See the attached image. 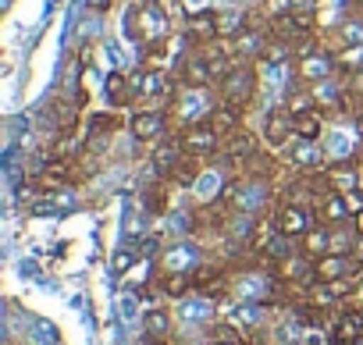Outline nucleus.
Wrapping results in <instances>:
<instances>
[{
  "instance_id": "f257e3e1",
  "label": "nucleus",
  "mask_w": 363,
  "mask_h": 345,
  "mask_svg": "<svg viewBox=\"0 0 363 345\" xmlns=\"http://www.w3.org/2000/svg\"><path fill=\"white\" fill-rule=\"evenodd\" d=\"M221 103V96H211V86H182L174 100L167 103V114L182 121V128L200 125L211 118V111Z\"/></svg>"
},
{
  "instance_id": "f03ea898",
  "label": "nucleus",
  "mask_w": 363,
  "mask_h": 345,
  "mask_svg": "<svg viewBox=\"0 0 363 345\" xmlns=\"http://www.w3.org/2000/svg\"><path fill=\"white\" fill-rule=\"evenodd\" d=\"M257 89H260L257 64H253V61H239V64L228 72V79L218 86V96H221L225 103H232V107H239V111L246 114V111H250V103L257 100Z\"/></svg>"
},
{
  "instance_id": "7ed1b4c3",
  "label": "nucleus",
  "mask_w": 363,
  "mask_h": 345,
  "mask_svg": "<svg viewBox=\"0 0 363 345\" xmlns=\"http://www.w3.org/2000/svg\"><path fill=\"white\" fill-rule=\"evenodd\" d=\"M274 232H281V235H289V239H306L320 221H317V214L306 207V203H296V200H281L278 207H274Z\"/></svg>"
},
{
  "instance_id": "20e7f679",
  "label": "nucleus",
  "mask_w": 363,
  "mask_h": 345,
  "mask_svg": "<svg viewBox=\"0 0 363 345\" xmlns=\"http://www.w3.org/2000/svg\"><path fill=\"white\" fill-rule=\"evenodd\" d=\"M299 64H296V72H299V79L306 82V86H317V82H328V79H335L338 75V54L335 50H328L324 43L320 47H313L310 54H303V57H296Z\"/></svg>"
},
{
  "instance_id": "39448f33",
  "label": "nucleus",
  "mask_w": 363,
  "mask_h": 345,
  "mask_svg": "<svg viewBox=\"0 0 363 345\" xmlns=\"http://www.w3.org/2000/svg\"><path fill=\"white\" fill-rule=\"evenodd\" d=\"M178 139H182V149H186L189 157H200V160L218 157V153H221V146H225V139L218 135V128H214L211 121H200V125L182 128V132H178Z\"/></svg>"
},
{
  "instance_id": "423d86ee",
  "label": "nucleus",
  "mask_w": 363,
  "mask_h": 345,
  "mask_svg": "<svg viewBox=\"0 0 363 345\" xmlns=\"http://www.w3.org/2000/svg\"><path fill=\"white\" fill-rule=\"evenodd\" d=\"M167 118H171V114L160 111V107L132 111V118H128V132H132L135 142H160L164 132H167Z\"/></svg>"
},
{
  "instance_id": "0eeeda50",
  "label": "nucleus",
  "mask_w": 363,
  "mask_h": 345,
  "mask_svg": "<svg viewBox=\"0 0 363 345\" xmlns=\"http://www.w3.org/2000/svg\"><path fill=\"white\" fill-rule=\"evenodd\" d=\"M356 341H363V310L359 306H345L331 320L328 345H356Z\"/></svg>"
},
{
  "instance_id": "6e6552de",
  "label": "nucleus",
  "mask_w": 363,
  "mask_h": 345,
  "mask_svg": "<svg viewBox=\"0 0 363 345\" xmlns=\"http://www.w3.org/2000/svg\"><path fill=\"white\" fill-rule=\"evenodd\" d=\"M285 157H289V164L296 171H324L331 164L328 149L320 142H310V139H292L289 149H285Z\"/></svg>"
},
{
  "instance_id": "1a4fd4ad",
  "label": "nucleus",
  "mask_w": 363,
  "mask_h": 345,
  "mask_svg": "<svg viewBox=\"0 0 363 345\" xmlns=\"http://www.w3.org/2000/svg\"><path fill=\"white\" fill-rule=\"evenodd\" d=\"M352 271H359V264L349 253H328V256H317L313 260V281H324V285H338Z\"/></svg>"
},
{
  "instance_id": "9d476101",
  "label": "nucleus",
  "mask_w": 363,
  "mask_h": 345,
  "mask_svg": "<svg viewBox=\"0 0 363 345\" xmlns=\"http://www.w3.org/2000/svg\"><path fill=\"white\" fill-rule=\"evenodd\" d=\"M292 139H296V132H292V114H289V107H285V103H281V107H271L267 118H264V142L274 146V149H289Z\"/></svg>"
},
{
  "instance_id": "9b49d317",
  "label": "nucleus",
  "mask_w": 363,
  "mask_h": 345,
  "mask_svg": "<svg viewBox=\"0 0 363 345\" xmlns=\"http://www.w3.org/2000/svg\"><path fill=\"white\" fill-rule=\"evenodd\" d=\"M221 153L228 157L232 167H250V160L260 153V142H257V135H253L250 128H239V132H232V135L225 139Z\"/></svg>"
},
{
  "instance_id": "f8f14e48",
  "label": "nucleus",
  "mask_w": 363,
  "mask_h": 345,
  "mask_svg": "<svg viewBox=\"0 0 363 345\" xmlns=\"http://www.w3.org/2000/svg\"><path fill=\"white\" fill-rule=\"evenodd\" d=\"M182 157H186V149H182V139L171 135V139H160L150 153V164L157 171V179H171L174 175V167L182 164Z\"/></svg>"
},
{
  "instance_id": "ddd939ff",
  "label": "nucleus",
  "mask_w": 363,
  "mask_h": 345,
  "mask_svg": "<svg viewBox=\"0 0 363 345\" xmlns=\"http://www.w3.org/2000/svg\"><path fill=\"white\" fill-rule=\"evenodd\" d=\"M292 132L296 139H310V142H320L324 132H328V114L320 107H310L303 114H292Z\"/></svg>"
},
{
  "instance_id": "4468645a",
  "label": "nucleus",
  "mask_w": 363,
  "mask_h": 345,
  "mask_svg": "<svg viewBox=\"0 0 363 345\" xmlns=\"http://www.w3.org/2000/svg\"><path fill=\"white\" fill-rule=\"evenodd\" d=\"M313 214H317V221L320 225H342L345 217H352L349 214V207H345V196L342 193H328V196H320L317 203H313Z\"/></svg>"
},
{
  "instance_id": "2eb2a0df",
  "label": "nucleus",
  "mask_w": 363,
  "mask_h": 345,
  "mask_svg": "<svg viewBox=\"0 0 363 345\" xmlns=\"http://www.w3.org/2000/svg\"><path fill=\"white\" fill-rule=\"evenodd\" d=\"M324 179H328V189L331 193H352V189H359V175H356V167H352V160H345V164H328L324 167Z\"/></svg>"
},
{
  "instance_id": "dca6fc26",
  "label": "nucleus",
  "mask_w": 363,
  "mask_h": 345,
  "mask_svg": "<svg viewBox=\"0 0 363 345\" xmlns=\"http://www.w3.org/2000/svg\"><path fill=\"white\" fill-rule=\"evenodd\" d=\"M207 121L218 128V135H221V139H228L232 132H239V128H242V111L221 100V103L211 111V118H207Z\"/></svg>"
},
{
  "instance_id": "f3484780",
  "label": "nucleus",
  "mask_w": 363,
  "mask_h": 345,
  "mask_svg": "<svg viewBox=\"0 0 363 345\" xmlns=\"http://www.w3.org/2000/svg\"><path fill=\"white\" fill-rule=\"evenodd\" d=\"M299 242H303V253H306V256H313V260H317V256H328V253H331V225H317V228H313L306 239H299Z\"/></svg>"
},
{
  "instance_id": "a211bd4d",
  "label": "nucleus",
  "mask_w": 363,
  "mask_h": 345,
  "mask_svg": "<svg viewBox=\"0 0 363 345\" xmlns=\"http://www.w3.org/2000/svg\"><path fill=\"white\" fill-rule=\"evenodd\" d=\"M143 334H146L150 341H164V338L171 334V317H167L164 310H146V313H143Z\"/></svg>"
},
{
  "instance_id": "6ab92c4d",
  "label": "nucleus",
  "mask_w": 363,
  "mask_h": 345,
  "mask_svg": "<svg viewBox=\"0 0 363 345\" xmlns=\"http://www.w3.org/2000/svg\"><path fill=\"white\" fill-rule=\"evenodd\" d=\"M135 89H132V82L125 79V75H111L107 79V100L114 103V107H128V103H135Z\"/></svg>"
},
{
  "instance_id": "aec40b11",
  "label": "nucleus",
  "mask_w": 363,
  "mask_h": 345,
  "mask_svg": "<svg viewBox=\"0 0 363 345\" xmlns=\"http://www.w3.org/2000/svg\"><path fill=\"white\" fill-rule=\"evenodd\" d=\"M335 54H338V75H345V79L363 75V43L359 47H342Z\"/></svg>"
},
{
  "instance_id": "412c9836",
  "label": "nucleus",
  "mask_w": 363,
  "mask_h": 345,
  "mask_svg": "<svg viewBox=\"0 0 363 345\" xmlns=\"http://www.w3.org/2000/svg\"><path fill=\"white\" fill-rule=\"evenodd\" d=\"M196 171H200V157H182V164L174 167V175H171V182H178V186H193L196 182Z\"/></svg>"
},
{
  "instance_id": "4be33fe9",
  "label": "nucleus",
  "mask_w": 363,
  "mask_h": 345,
  "mask_svg": "<svg viewBox=\"0 0 363 345\" xmlns=\"http://www.w3.org/2000/svg\"><path fill=\"white\" fill-rule=\"evenodd\" d=\"M292 8H296V0H260V15L271 18V22L292 15Z\"/></svg>"
},
{
  "instance_id": "5701e85b",
  "label": "nucleus",
  "mask_w": 363,
  "mask_h": 345,
  "mask_svg": "<svg viewBox=\"0 0 363 345\" xmlns=\"http://www.w3.org/2000/svg\"><path fill=\"white\" fill-rule=\"evenodd\" d=\"M121 128V118L118 114H93L89 118V132L93 135H107V132H118Z\"/></svg>"
},
{
  "instance_id": "b1692460",
  "label": "nucleus",
  "mask_w": 363,
  "mask_h": 345,
  "mask_svg": "<svg viewBox=\"0 0 363 345\" xmlns=\"http://www.w3.org/2000/svg\"><path fill=\"white\" fill-rule=\"evenodd\" d=\"M214 338H218V345H246L242 334H239V327H232V324H218L214 327Z\"/></svg>"
},
{
  "instance_id": "393cba45",
  "label": "nucleus",
  "mask_w": 363,
  "mask_h": 345,
  "mask_svg": "<svg viewBox=\"0 0 363 345\" xmlns=\"http://www.w3.org/2000/svg\"><path fill=\"white\" fill-rule=\"evenodd\" d=\"M345 207H349V214L356 217V214L363 210V189H352V193H345Z\"/></svg>"
},
{
  "instance_id": "a878e982",
  "label": "nucleus",
  "mask_w": 363,
  "mask_h": 345,
  "mask_svg": "<svg viewBox=\"0 0 363 345\" xmlns=\"http://www.w3.org/2000/svg\"><path fill=\"white\" fill-rule=\"evenodd\" d=\"M86 8H89V11H96V15H104V11H111V8H114V0H86Z\"/></svg>"
},
{
  "instance_id": "bb28decb",
  "label": "nucleus",
  "mask_w": 363,
  "mask_h": 345,
  "mask_svg": "<svg viewBox=\"0 0 363 345\" xmlns=\"http://www.w3.org/2000/svg\"><path fill=\"white\" fill-rule=\"evenodd\" d=\"M349 256H352V260L363 267V235H356V239H352V249H349Z\"/></svg>"
},
{
  "instance_id": "cd10ccee",
  "label": "nucleus",
  "mask_w": 363,
  "mask_h": 345,
  "mask_svg": "<svg viewBox=\"0 0 363 345\" xmlns=\"http://www.w3.org/2000/svg\"><path fill=\"white\" fill-rule=\"evenodd\" d=\"M352 232H356V235H363V210L352 217Z\"/></svg>"
},
{
  "instance_id": "c85d7f7f",
  "label": "nucleus",
  "mask_w": 363,
  "mask_h": 345,
  "mask_svg": "<svg viewBox=\"0 0 363 345\" xmlns=\"http://www.w3.org/2000/svg\"><path fill=\"white\" fill-rule=\"evenodd\" d=\"M349 4H352L356 11H363V0H349Z\"/></svg>"
},
{
  "instance_id": "c756f323",
  "label": "nucleus",
  "mask_w": 363,
  "mask_h": 345,
  "mask_svg": "<svg viewBox=\"0 0 363 345\" xmlns=\"http://www.w3.org/2000/svg\"><path fill=\"white\" fill-rule=\"evenodd\" d=\"M246 345H267V341H257V338H253V341H246Z\"/></svg>"
}]
</instances>
